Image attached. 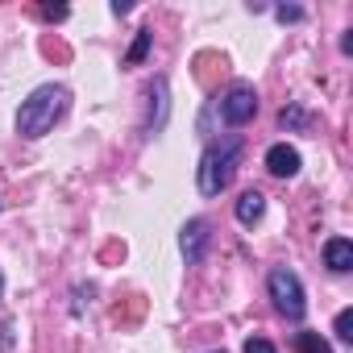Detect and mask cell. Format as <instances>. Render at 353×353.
<instances>
[{"label": "cell", "mask_w": 353, "mask_h": 353, "mask_svg": "<svg viewBox=\"0 0 353 353\" xmlns=\"http://www.w3.org/2000/svg\"><path fill=\"white\" fill-rule=\"evenodd\" d=\"M67 104H71V92H67L63 83H42V88H34L30 100H21V108H17V133L30 137V141L46 137V133L63 121Z\"/></svg>", "instance_id": "cell-1"}, {"label": "cell", "mask_w": 353, "mask_h": 353, "mask_svg": "<svg viewBox=\"0 0 353 353\" xmlns=\"http://www.w3.org/2000/svg\"><path fill=\"white\" fill-rule=\"evenodd\" d=\"M237 162H241V137H225V141L208 145L204 158H200V196L216 200V196L233 183Z\"/></svg>", "instance_id": "cell-2"}, {"label": "cell", "mask_w": 353, "mask_h": 353, "mask_svg": "<svg viewBox=\"0 0 353 353\" xmlns=\"http://www.w3.org/2000/svg\"><path fill=\"white\" fill-rule=\"evenodd\" d=\"M266 291H270V303H274L279 316H287V320H303V312H307V295H303V283H299V274H295L291 266H274V270L266 274Z\"/></svg>", "instance_id": "cell-3"}, {"label": "cell", "mask_w": 353, "mask_h": 353, "mask_svg": "<svg viewBox=\"0 0 353 353\" xmlns=\"http://www.w3.org/2000/svg\"><path fill=\"white\" fill-rule=\"evenodd\" d=\"M254 117H258V92L250 83H233L221 100V121L237 129V125H250Z\"/></svg>", "instance_id": "cell-4"}, {"label": "cell", "mask_w": 353, "mask_h": 353, "mask_svg": "<svg viewBox=\"0 0 353 353\" xmlns=\"http://www.w3.org/2000/svg\"><path fill=\"white\" fill-rule=\"evenodd\" d=\"M208 221L204 216H192L183 229H179V250H183V258H188V266H200L204 262V254H208Z\"/></svg>", "instance_id": "cell-5"}, {"label": "cell", "mask_w": 353, "mask_h": 353, "mask_svg": "<svg viewBox=\"0 0 353 353\" xmlns=\"http://www.w3.org/2000/svg\"><path fill=\"white\" fill-rule=\"evenodd\" d=\"M299 166H303V158H299V150H295V145L279 141V145H270V150H266V170L274 174V179H295Z\"/></svg>", "instance_id": "cell-6"}, {"label": "cell", "mask_w": 353, "mask_h": 353, "mask_svg": "<svg viewBox=\"0 0 353 353\" xmlns=\"http://www.w3.org/2000/svg\"><path fill=\"white\" fill-rule=\"evenodd\" d=\"M324 266L332 274H349L353 270V241L349 237H328L324 241Z\"/></svg>", "instance_id": "cell-7"}, {"label": "cell", "mask_w": 353, "mask_h": 353, "mask_svg": "<svg viewBox=\"0 0 353 353\" xmlns=\"http://www.w3.org/2000/svg\"><path fill=\"white\" fill-rule=\"evenodd\" d=\"M262 216H266V196H262V192H254V188H250V192H241V200H237V221H241L245 229H254Z\"/></svg>", "instance_id": "cell-8"}, {"label": "cell", "mask_w": 353, "mask_h": 353, "mask_svg": "<svg viewBox=\"0 0 353 353\" xmlns=\"http://www.w3.org/2000/svg\"><path fill=\"white\" fill-rule=\"evenodd\" d=\"M150 42H154V30H137L133 46H129V54H125V67H137V63L150 54Z\"/></svg>", "instance_id": "cell-9"}, {"label": "cell", "mask_w": 353, "mask_h": 353, "mask_svg": "<svg viewBox=\"0 0 353 353\" xmlns=\"http://www.w3.org/2000/svg\"><path fill=\"white\" fill-rule=\"evenodd\" d=\"M295 349L299 353H332V345L320 332H295Z\"/></svg>", "instance_id": "cell-10"}, {"label": "cell", "mask_w": 353, "mask_h": 353, "mask_svg": "<svg viewBox=\"0 0 353 353\" xmlns=\"http://www.w3.org/2000/svg\"><path fill=\"white\" fill-rule=\"evenodd\" d=\"M303 121H307V112H303L299 104H291V108L279 112V125H283V129H295V125H303Z\"/></svg>", "instance_id": "cell-11"}, {"label": "cell", "mask_w": 353, "mask_h": 353, "mask_svg": "<svg viewBox=\"0 0 353 353\" xmlns=\"http://www.w3.org/2000/svg\"><path fill=\"white\" fill-rule=\"evenodd\" d=\"M336 336H341V341H345V345H349V341H353V307H345V312H341V316H336Z\"/></svg>", "instance_id": "cell-12"}, {"label": "cell", "mask_w": 353, "mask_h": 353, "mask_svg": "<svg viewBox=\"0 0 353 353\" xmlns=\"http://www.w3.org/2000/svg\"><path fill=\"white\" fill-rule=\"evenodd\" d=\"M274 17H279L283 26H295V21H303V9H299V5H279Z\"/></svg>", "instance_id": "cell-13"}, {"label": "cell", "mask_w": 353, "mask_h": 353, "mask_svg": "<svg viewBox=\"0 0 353 353\" xmlns=\"http://www.w3.org/2000/svg\"><path fill=\"white\" fill-rule=\"evenodd\" d=\"M245 353H279V349H274L270 341H262V336H250V341H245Z\"/></svg>", "instance_id": "cell-14"}, {"label": "cell", "mask_w": 353, "mask_h": 353, "mask_svg": "<svg viewBox=\"0 0 353 353\" xmlns=\"http://www.w3.org/2000/svg\"><path fill=\"white\" fill-rule=\"evenodd\" d=\"M38 13H42L46 21H63V17H67V5H42Z\"/></svg>", "instance_id": "cell-15"}, {"label": "cell", "mask_w": 353, "mask_h": 353, "mask_svg": "<svg viewBox=\"0 0 353 353\" xmlns=\"http://www.w3.org/2000/svg\"><path fill=\"white\" fill-rule=\"evenodd\" d=\"M0 295H5V274H0Z\"/></svg>", "instance_id": "cell-16"}, {"label": "cell", "mask_w": 353, "mask_h": 353, "mask_svg": "<svg viewBox=\"0 0 353 353\" xmlns=\"http://www.w3.org/2000/svg\"><path fill=\"white\" fill-rule=\"evenodd\" d=\"M212 353H225V349H212Z\"/></svg>", "instance_id": "cell-17"}]
</instances>
